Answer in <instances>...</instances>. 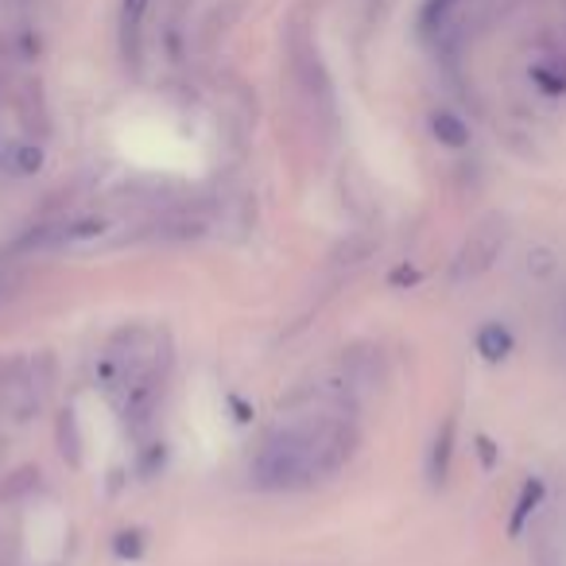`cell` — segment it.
<instances>
[{"label":"cell","mask_w":566,"mask_h":566,"mask_svg":"<svg viewBox=\"0 0 566 566\" xmlns=\"http://www.w3.org/2000/svg\"><path fill=\"white\" fill-rule=\"evenodd\" d=\"M357 434L334 416H303L275 427L252 458V481L268 493H292L334 478L354 454Z\"/></svg>","instance_id":"1"},{"label":"cell","mask_w":566,"mask_h":566,"mask_svg":"<svg viewBox=\"0 0 566 566\" xmlns=\"http://www.w3.org/2000/svg\"><path fill=\"white\" fill-rule=\"evenodd\" d=\"M504 241H509V221H504L501 213H489V218H481L478 226L470 229V237L462 241V249H458L454 280L465 283V280H478L481 272H489V268H493V260L501 256Z\"/></svg>","instance_id":"2"},{"label":"cell","mask_w":566,"mask_h":566,"mask_svg":"<svg viewBox=\"0 0 566 566\" xmlns=\"http://www.w3.org/2000/svg\"><path fill=\"white\" fill-rule=\"evenodd\" d=\"M148 12V0H125L120 4V40H125V55L136 59L140 51V20Z\"/></svg>","instance_id":"3"},{"label":"cell","mask_w":566,"mask_h":566,"mask_svg":"<svg viewBox=\"0 0 566 566\" xmlns=\"http://www.w3.org/2000/svg\"><path fill=\"white\" fill-rule=\"evenodd\" d=\"M512 349V334L504 331V326H485V331L478 334V354L485 357V361H501V357H509Z\"/></svg>","instance_id":"4"},{"label":"cell","mask_w":566,"mask_h":566,"mask_svg":"<svg viewBox=\"0 0 566 566\" xmlns=\"http://www.w3.org/2000/svg\"><path fill=\"white\" fill-rule=\"evenodd\" d=\"M431 128H434V136H439L442 144H450V148H462V144L470 140V128H465L454 113H434Z\"/></svg>","instance_id":"5"},{"label":"cell","mask_w":566,"mask_h":566,"mask_svg":"<svg viewBox=\"0 0 566 566\" xmlns=\"http://www.w3.org/2000/svg\"><path fill=\"white\" fill-rule=\"evenodd\" d=\"M40 164H43V151L40 148H17V151H12V171H17V175L40 171Z\"/></svg>","instance_id":"6"},{"label":"cell","mask_w":566,"mask_h":566,"mask_svg":"<svg viewBox=\"0 0 566 566\" xmlns=\"http://www.w3.org/2000/svg\"><path fill=\"white\" fill-rule=\"evenodd\" d=\"M20 283V268L17 264H0V300H9Z\"/></svg>","instance_id":"7"},{"label":"cell","mask_w":566,"mask_h":566,"mask_svg":"<svg viewBox=\"0 0 566 566\" xmlns=\"http://www.w3.org/2000/svg\"><path fill=\"white\" fill-rule=\"evenodd\" d=\"M117 551L120 555H136V551H140V535H120Z\"/></svg>","instance_id":"8"}]
</instances>
